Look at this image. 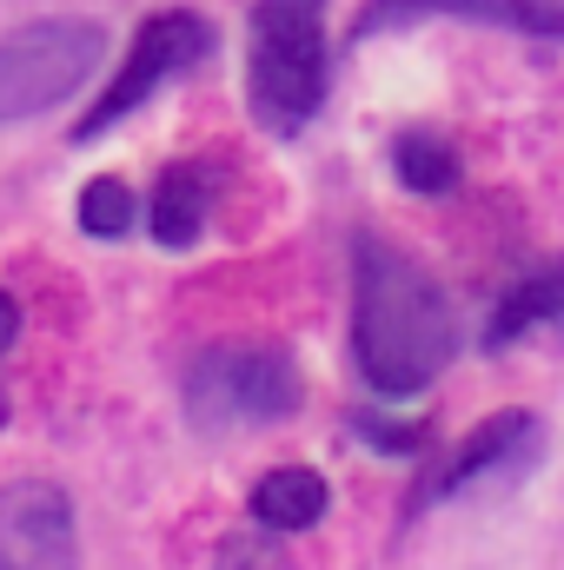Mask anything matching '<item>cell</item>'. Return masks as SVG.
<instances>
[{"instance_id": "cell-1", "label": "cell", "mask_w": 564, "mask_h": 570, "mask_svg": "<svg viewBox=\"0 0 564 570\" xmlns=\"http://www.w3.org/2000/svg\"><path fill=\"white\" fill-rule=\"evenodd\" d=\"M458 318L445 285L379 233L352 239V365L372 399L406 405L451 365Z\"/></svg>"}, {"instance_id": "cell-2", "label": "cell", "mask_w": 564, "mask_h": 570, "mask_svg": "<svg viewBox=\"0 0 564 570\" xmlns=\"http://www.w3.org/2000/svg\"><path fill=\"white\" fill-rule=\"evenodd\" d=\"M332 53H325V0H253V60L246 94L260 127L299 134L325 107Z\"/></svg>"}, {"instance_id": "cell-3", "label": "cell", "mask_w": 564, "mask_h": 570, "mask_svg": "<svg viewBox=\"0 0 564 570\" xmlns=\"http://www.w3.org/2000/svg\"><path fill=\"white\" fill-rule=\"evenodd\" d=\"M299 412V365L285 345H206L186 372V419L200 431L280 425Z\"/></svg>"}, {"instance_id": "cell-4", "label": "cell", "mask_w": 564, "mask_h": 570, "mask_svg": "<svg viewBox=\"0 0 564 570\" xmlns=\"http://www.w3.org/2000/svg\"><path fill=\"white\" fill-rule=\"evenodd\" d=\"M107 53L94 20H40L0 40V120H27L60 107Z\"/></svg>"}, {"instance_id": "cell-5", "label": "cell", "mask_w": 564, "mask_h": 570, "mask_svg": "<svg viewBox=\"0 0 564 570\" xmlns=\"http://www.w3.org/2000/svg\"><path fill=\"white\" fill-rule=\"evenodd\" d=\"M213 53V27L200 20V13H186V7H166V13H153L140 33H134V53H127V67L107 80V94L94 100V114L74 127V140H100L114 120H127L140 100H153L173 73H186V67H200Z\"/></svg>"}, {"instance_id": "cell-6", "label": "cell", "mask_w": 564, "mask_h": 570, "mask_svg": "<svg viewBox=\"0 0 564 570\" xmlns=\"http://www.w3.org/2000/svg\"><path fill=\"white\" fill-rule=\"evenodd\" d=\"M0 570H80V531L60 484H0Z\"/></svg>"}, {"instance_id": "cell-7", "label": "cell", "mask_w": 564, "mask_h": 570, "mask_svg": "<svg viewBox=\"0 0 564 570\" xmlns=\"http://www.w3.org/2000/svg\"><path fill=\"white\" fill-rule=\"evenodd\" d=\"M525 464H538V419H532V412H492L478 431H465V438L451 444L445 464H431L419 478L412 511L445 504V498H458V491H471V484H492V478H518Z\"/></svg>"}, {"instance_id": "cell-8", "label": "cell", "mask_w": 564, "mask_h": 570, "mask_svg": "<svg viewBox=\"0 0 564 570\" xmlns=\"http://www.w3.org/2000/svg\"><path fill=\"white\" fill-rule=\"evenodd\" d=\"M478 20V27H505V33H538L564 40V0H366V13L352 20V40L412 27V20Z\"/></svg>"}, {"instance_id": "cell-9", "label": "cell", "mask_w": 564, "mask_h": 570, "mask_svg": "<svg viewBox=\"0 0 564 570\" xmlns=\"http://www.w3.org/2000/svg\"><path fill=\"white\" fill-rule=\"evenodd\" d=\"M558 318H564V259L545 266V273H532V279L505 285V298H498V312H492V325H485V352H505V345H518L525 332L558 325Z\"/></svg>"}, {"instance_id": "cell-10", "label": "cell", "mask_w": 564, "mask_h": 570, "mask_svg": "<svg viewBox=\"0 0 564 570\" xmlns=\"http://www.w3.org/2000/svg\"><path fill=\"white\" fill-rule=\"evenodd\" d=\"M325 504H332V491H325V478L305 471V464H280V471H266V478L253 484V518H260L266 531H305V524L325 518Z\"/></svg>"}, {"instance_id": "cell-11", "label": "cell", "mask_w": 564, "mask_h": 570, "mask_svg": "<svg viewBox=\"0 0 564 570\" xmlns=\"http://www.w3.org/2000/svg\"><path fill=\"white\" fill-rule=\"evenodd\" d=\"M206 206H213V179L200 166H173L159 179V193H153V239L173 246V253L193 246L206 233Z\"/></svg>"}, {"instance_id": "cell-12", "label": "cell", "mask_w": 564, "mask_h": 570, "mask_svg": "<svg viewBox=\"0 0 564 570\" xmlns=\"http://www.w3.org/2000/svg\"><path fill=\"white\" fill-rule=\"evenodd\" d=\"M392 173L412 186V193H451L458 179H465V166H458V153L445 134H431V127H406L399 140H392Z\"/></svg>"}, {"instance_id": "cell-13", "label": "cell", "mask_w": 564, "mask_h": 570, "mask_svg": "<svg viewBox=\"0 0 564 570\" xmlns=\"http://www.w3.org/2000/svg\"><path fill=\"white\" fill-rule=\"evenodd\" d=\"M134 219H140V199H134L127 179H94V186L80 193V226H87L94 239H127Z\"/></svg>"}, {"instance_id": "cell-14", "label": "cell", "mask_w": 564, "mask_h": 570, "mask_svg": "<svg viewBox=\"0 0 564 570\" xmlns=\"http://www.w3.org/2000/svg\"><path fill=\"white\" fill-rule=\"evenodd\" d=\"M359 438H372V451H392V458H412L425 451V425H392V419H372V412H359L352 419Z\"/></svg>"}, {"instance_id": "cell-15", "label": "cell", "mask_w": 564, "mask_h": 570, "mask_svg": "<svg viewBox=\"0 0 564 570\" xmlns=\"http://www.w3.org/2000/svg\"><path fill=\"white\" fill-rule=\"evenodd\" d=\"M220 570H285V558H280V544H266V538H233L220 551Z\"/></svg>"}, {"instance_id": "cell-16", "label": "cell", "mask_w": 564, "mask_h": 570, "mask_svg": "<svg viewBox=\"0 0 564 570\" xmlns=\"http://www.w3.org/2000/svg\"><path fill=\"white\" fill-rule=\"evenodd\" d=\"M13 332H20V305H13V298L0 292V352L13 345Z\"/></svg>"}]
</instances>
